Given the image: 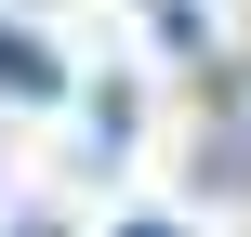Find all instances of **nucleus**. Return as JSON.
<instances>
[{"label": "nucleus", "instance_id": "nucleus-3", "mask_svg": "<svg viewBox=\"0 0 251 237\" xmlns=\"http://www.w3.org/2000/svg\"><path fill=\"white\" fill-rule=\"evenodd\" d=\"M146 40L159 53H212V0H146Z\"/></svg>", "mask_w": 251, "mask_h": 237}, {"label": "nucleus", "instance_id": "nucleus-4", "mask_svg": "<svg viewBox=\"0 0 251 237\" xmlns=\"http://www.w3.org/2000/svg\"><path fill=\"white\" fill-rule=\"evenodd\" d=\"M119 237H185V224H119Z\"/></svg>", "mask_w": 251, "mask_h": 237}, {"label": "nucleus", "instance_id": "nucleus-2", "mask_svg": "<svg viewBox=\"0 0 251 237\" xmlns=\"http://www.w3.org/2000/svg\"><path fill=\"white\" fill-rule=\"evenodd\" d=\"M0 92H13V106H53V92H66V53L26 40V26H0Z\"/></svg>", "mask_w": 251, "mask_h": 237}, {"label": "nucleus", "instance_id": "nucleus-1", "mask_svg": "<svg viewBox=\"0 0 251 237\" xmlns=\"http://www.w3.org/2000/svg\"><path fill=\"white\" fill-rule=\"evenodd\" d=\"M199 185L212 198H251V66L212 79V132H199Z\"/></svg>", "mask_w": 251, "mask_h": 237}]
</instances>
